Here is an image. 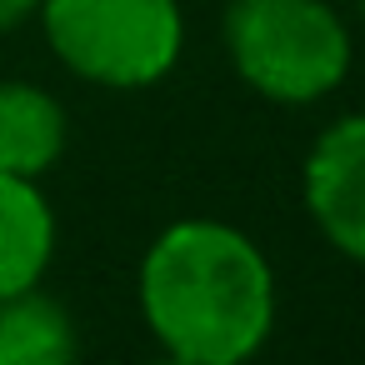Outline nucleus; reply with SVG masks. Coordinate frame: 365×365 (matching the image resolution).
Wrapping results in <instances>:
<instances>
[{
  "label": "nucleus",
  "instance_id": "6",
  "mask_svg": "<svg viewBox=\"0 0 365 365\" xmlns=\"http://www.w3.org/2000/svg\"><path fill=\"white\" fill-rule=\"evenodd\" d=\"M71 140L61 101L31 81H0V175L41 180Z\"/></svg>",
  "mask_w": 365,
  "mask_h": 365
},
{
  "label": "nucleus",
  "instance_id": "2",
  "mask_svg": "<svg viewBox=\"0 0 365 365\" xmlns=\"http://www.w3.org/2000/svg\"><path fill=\"white\" fill-rule=\"evenodd\" d=\"M225 56L270 106H315L350 76V31L330 0H230Z\"/></svg>",
  "mask_w": 365,
  "mask_h": 365
},
{
  "label": "nucleus",
  "instance_id": "8",
  "mask_svg": "<svg viewBox=\"0 0 365 365\" xmlns=\"http://www.w3.org/2000/svg\"><path fill=\"white\" fill-rule=\"evenodd\" d=\"M36 11H41V0H0V36L16 31V26H26Z\"/></svg>",
  "mask_w": 365,
  "mask_h": 365
},
{
  "label": "nucleus",
  "instance_id": "10",
  "mask_svg": "<svg viewBox=\"0 0 365 365\" xmlns=\"http://www.w3.org/2000/svg\"><path fill=\"white\" fill-rule=\"evenodd\" d=\"M355 6H360V11H365V0H355Z\"/></svg>",
  "mask_w": 365,
  "mask_h": 365
},
{
  "label": "nucleus",
  "instance_id": "4",
  "mask_svg": "<svg viewBox=\"0 0 365 365\" xmlns=\"http://www.w3.org/2000/svg\"><path fill=\"white\" fill-rule=\"evenodd\" d=\"M300 195L315 230L355 265H365V115L325 125L305 155Z\"/></svg>",
  "mask_w": 365,
  "mask_h": 365
},
{
  "label": "nucleus",
  "instance_id": "3",
  "mask_svg": "<svg viewBox=\"0 0 365 365\" xmlns=\"http://www.w3.org/2000/svg\"><path fill=\"white\" fill-rule=\"evenodd\" d=\"M36 16L56 61L106 91H145L185 51L180 0H41Z\"/></svg>",
  "mask_w": 365,
  "mask_h": 365
},
{
  "label": "nucleus",
  "instance_id": "5",
  "mask_svg": "<svg viewBox=\"0 0 365 365\" xmlns=\"http://www.w3.org/2000/svg\"><path fill=\"white\" fill-rule=\"evenodd\" d=\"M56 255V210L36 180L0 175V300L46 280Z\"/></svg>",
  "mask_w": 365,
  "mask_h": 365
},
{
  "label": "nucleus",
  "instance_id": "1",
  "mask_svg": "<svg viewBox=\"0 0 365 365\" xmlns=\"http://www.w3.org/2000/svg\"><path fill=\"white\" fill-rule=\"evenodd\" d=\"M140 315L165 355L245 365L275 330V270L265 250L210 215L165 225L140 255Z\"/></svg>",
  "mask_w": 365,
  "mask_h": 365
},
{
  "label": "nucleus",
  "instance_id": "7",
  "mask_svg": "<svg viewBox=\"0 0 365 365\" xmlns=\"http://www.w3.org/2000/svg\"><path fill=\"white\" fill-rule=\"evenodd\" d=\"M76 320L41 285L0 300V365H76Z\"/></svg>",
  "mask_w": 365,
  "mask_h": 365
},
{
  "label": "nucleus",
  "instance_id": "9",
  "mask_svg": "<svg viewBox=\"0 0 365 365\" xmlns=\"http://www.w3.org/2000/svg\"><path fill=\"white\" fill-rule=\"evenodd\" d=\"M145 365H190V360H180V355H165V350H160V355H155V360H145Z\"/></svg>",
  "mask_w": 365,
  "mask_h": 365
}]
</instances>
